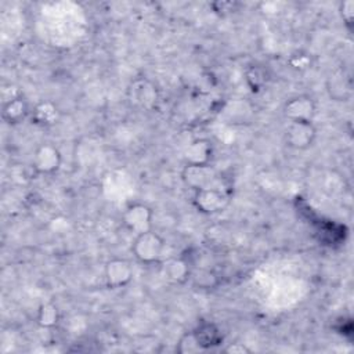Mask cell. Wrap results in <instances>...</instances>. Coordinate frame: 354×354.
Listing matches in <instances>:
<instances>
[{
	"label": "cell",
	"mask_w": 354,
	"mask_h": 354,
	"mask_svg": "<svg viewBox=\"0 0 354 354\" xmlns=\"http://www.w3.org/2000/svg\"><path fill=\"white\" fill-rule=\"evenodd\" d=\"M165 248V239L153 230H149L136 235L131 245V252L137 261L142 264H155L162 259Z\"/></svg>",
	"instance_id": "obj_1"
},
{
	"label": "cell",
	"mask_w": 354,
	"mask_h": 354,
	"mask_svg": "<svg viewBox=\"0 0 354 354\" xmlns=\"http://www.w3.org/2000/svg\"><path fill=\"white\" fill-rule=\"evenodd\" d=\"M152 218H153L152 209L148 205L140 203V202L127 205L122 213L123 225L134 235L152 230Z\"/></svg>",
	"instance_id": "obj_2"
},
{
	"label": "cell",
	"mask_w": 354,
	"mask_h": 354,
	"mask_svg": "<svg viewBox=\"0 0 354 354\" xmlns=\"http://www.w3.org/2000/svg\"><path fill=\"white\" fill-rule=\"evenodd\" d=\"M181 178L185 183V185L192 188L194 191L203 188H220L217 185L218 176L210 165H185L181 171Z\"/></svg>",
	"instance_id": "obj_3"
},
{
	"label": "cell",
	"mask_w": 354,
	"mask_h": 354,
	"mask_svg": "<svg viewBox=\"0 0 354 354\" xmlns=\"http://www.w3.org/2000/svg\"><path fill=\"white\" fill-rule=\"evenodd\" d=\"M317 138V129L313 122H289L285 130V142L295 151L308 149Z\"/></svg>",
	"instance_id": "obj_4"
},
{
	"label": "cell",
	"mask_w": 354,
	"mask_h": 354,
	"mask_svg": "<svg viewBox=\"0 0 354 354\" xmlns=\"http://www.w3.org/2000/svg\"><path fill=\"white\" fill-rule=\"evenodd\" d=\"M62 162V155L58 147H55L53 142H43L40 144L32 158V169L39 174H54Z\"/></svg>",
	"instance_id": "obj_5"
},
{
	"label": "cell",
	"mask_w": 354,
	"mask_h": 354,
	"mask_svg": "<svg viewBox=\"0 0 354 354\" xmlns=\"http://www.w3.org/2000/svg\"><path fill=\"white\" fill-rule=\"evenodd\" d=\"M282 111L289 122H313L317 112V104L311 95L297 94L286 100Z\"/></svg>",
	"instance_id": "obj_6"
},
{
	"label": "cell",
	"mask_w": 354,
	"mask_h": 354,
	"mask_svg": "<svg viewBox=\"0 0 354 354\" xmlns=\"http://www.w3.org/2000/svg\"><path fill=\"white\" fill-rule=\"evenodd\" d=\"M192 203L198 212L212 216L223 212L227 207L228 196L220 188H203L194 192Z\"/></svg>",
	"instance_id": "obj_7"
},
{
	"label": "cell",
	"mask_w": 354,
	"mask_h": 354,
	"mask_svg": "<svg viewBox=\"0 0 354 354\" xmlns=\"http://www.w3.org/2000/svg\"><path fill=\"white\" fill-rule=\"evenodd\" d=\"M133 266L129 260L122 257H113L105 263L104 278L105 283L111 289L123 288L133 279Z\"/></svg>",
	"instance_id": "obj_8"
},
{
	"label": "cell",
	"mask_w": 354,
	"mask_h": 354,
	"mask_svg": "<svg viewBox=\"0 0 354 354\" xmlns=\"http://www.w3.org/2000/svg\"><path fill=\"white\" fill-rule=\"evenodd\" d=\"M185 165H210L213 158V144L207 138H195L192 140L183 152Z\"/></svg>",
	"instance_id": "obj_9"
},
{
	"label": "cell",
	"mask_w": 354,
	"mask_h": 354,
	"mask_svg": "<svg viewBox=\"0 0 354 354\" xmlns=\"http://www.w3.org/2000/svg\"><path fill=\"white\" fill-rule=\"evenodd\" d=\"M326 91L333 101H348L353 93L350 75H347L343 69L330 73L326 80Z\"/></svg>",
	"instance_id": "obj_10"
},
{
	"label": "cell",
	"mask_w": 354,
	"mask_h": 354,
	"mask_svg": "<svg viewBox=\"0 0 354 354\" xmlns=\"http://www.w3.org/2000/svg\"><path fill=\"white\" fill-rule=\"evenodd\" d=\"M61 112L53 101H40L30 111L32 123L40 127H51L59 122Z\"/></svg>",
	"instance_id": "obj_11"
},
{
	"label": "cell",
	"mask_w": 354,
	"mask_h": 354,
	"mask_svg": "<svg viewBox=\"0 0 354 354\" xmlns=\"http://www.w3.org/2000/svg\"><path fill=\"white\" fill-rule=\"evenodd\" d=\"M30 108L26 100L22 95H18L7 102H3L1 108V118L8 124H19L22 123L28 116H30Z\"/></svg>",
	"instance_id": "obj_12"
},
{
	"label": "cell",
	"mask_w": 354,
	"mask_h": 354,
	"mask_svg": "<svg viewBox=\"0 0 354 354\" xmlns=\"http://www.w3.org/2000/svg\"><path fill=\"white\" fill-rule=\"evenodd\" d=\"M202 350H209L217 347L223 342V335L218 326L210 321H202L192 330Z\"/></svg>",
	"instance_id": "obj_13"
},
{
	"label": "cell",
	"mask_w": 354,
	"mask_h": 354,
	"mask_svg": "<svg viewBox=\"0 0 354 354\" xmlns=\"http://www.w3.org/2000/svg\"><path fill=\"white\" fill-rule=\"evenodd\" d=\"M163 275L171 283H184L189 274V263L184 257H171L162 266Z\"/></svg>",
	"instance_id": "obj_14"
},
{
	"label": "cell",
	"mask_w": 354,
	"mask_h": 354,
	"mask_svg": "<svg viewBox=\"0 0 354 354\" xmlns=\"http://www.w3.org/2000/svg\"><path fill=\"white\" fill-rule=\"evenodd\" d=\"M131 101H134L136 105L149 109L156 104L158 100V91L156 87L149 83L148 80H140L134 83V88H131Z\"/></svg>",
	"instance_id": "obj_15"
},
{
	"label": "cell",
	"mask_w": 354,
	"mask_h": 354,
	"mask_svg": "<svg viewBox=\"0 0 354 354\" xmlns=\"http://www.w3.org/2000/svg\"><path fill=\"white\" fill-rule=\"evenodd\" d=\"M36 322L43 329H51V328L57 326V324L59 322V310H58V307L51 301L41 303L37 308Z\"/></svg>",
	"instance_id": "obj_16"
},
{
	"label": "cell",
	"mask_w": 354,
	"mask_h": 354,
	"mask_svg": "<svg viewBox=\"0 0 354 354\" xmlns=\"http://www.w3.org/2000/svg\"><path fill=\"white\" fill-rule=\"evenodd\" d=\"M245 82H246L248 87L253 93L260 91L267 84V82H268V71H267V68H264L260 64L250 65L245 71Z\"/></svg>",
	"instance_id": "obj_17"
},
{
	"label": "cell",
	"mask_w": 354,
	"mask_h": 354,
	"mask_svg": "<svg viewBox=\"0 0 354 354\" xmlns=\"http://www.w3.org/2000/svg\"><path fill=\"white\" fill-rule=\"evenodd\" d=\"M176 351L180 353V354H195V353H199V351H203L202 347L199 346L194 332H187L184 333L178 342H177V346H176Z\"/></svg>",
	"instance_id": "obj_18"
},
{
	"label": "cell",
	"mask_w": 354,
	"mask_h": 354,
	"mask_svg": "<svg viewBox=\"0 0 354 354\" xmlns=\"http://www.w3.org/2000/svg\"><path fill=\"white\" fill-rule=\"evenodd\" d=\"M288 65L297 72H303L311 66V57L304 51H296L289 57Z\"/></svg>",
	"instance_id": "obj_19"
},
{
	"label": "cell",
	"mask_w": 354,
	"mask_h": 354,
	"mask_svg": "<svg viewBox=\"0 0 354 354\" xmlns=\"http://www.w3.org/2000/svg\"><path fill=\"white\" fill-rule=\"evenodd\" d=\"M340 17L344 22V25L351 29L353 26V21H354V1L353 0H346L343 3H340Z\"/></svg>",
	"instance_id": "obj_20"
},
{
	"label": "cell",
	"mask_w": 354,
	"mask_h": 354,
	"mask_svg": "<svg viewBox=\"0 0 354 354\" xmlns=\"http://www.w3.org/2000/svg\"><path fill=\"white\" fill-rule=\"evenodd\" d=\"M224 351L228 353V354H249V353H252V350L245 343H239V342L230 343L224 348Z\"/></svg>",
	"instance_id": "obj_21"
}]
</instances>
